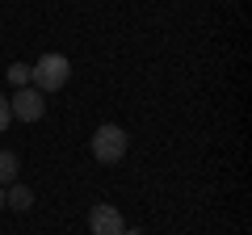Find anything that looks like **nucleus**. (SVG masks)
<instances>
[{
  "mask_svg": "<svg viewBox=\"0 0 252 235\" xmlns=\"http://www.w3.org/2000/svg\"><path fill=\"white\" fill-rule=\"evenodd\" d=\"M67 80H72V63H67V55H55L51 51V55H42V59L30 67V84H34L42 97H46V92H59Z\"/></svg>",
  "mask_w": 252,
  "mask_h": 235,
  "instance_id": "nucleus-1",
  "label": "nucleus"
},
{
  "mask_svg": "<svg viewBox=\"0 0 252 235\" xmlns=\"http://www.w3.org/2000/svg\"><path fill=\"white\" fill-rule=\"evenodd\" d=\"M126 147H130V139H126V130L114 126V122H105V126L93 130V160L97 164H118L126 155Z\"/></svg>",
  "mask_w": 252,
  "mask_h": 235,
  "instance_id": "nucleus-2",
  "label": "nucleus"
},
{
  "mask_svg": "<svg viewBox=\"0 0 252 235\" xmlns=\"http://www.w3.org/2000/svg\"><path fill=\"white\" fill-rule=\"evenodd\" d=\"M9 109H13L17 122H38V118L46 114V97L34 88V84H26V88H17V92L9 97Z\"/></svg>",
  "mask_w": 252,
  "mask_h": 235,
  "instance_id": "nucleus-3",
  "label": "nucleus"
},
{
  "mask_svg": "<svg viewBox=\"0 0 252 235\" xmlns=\"http://www.w3.org/2000/svg\"><path fill=\"white\" fill-rule=\"evenodd\" d=\"M89 231L93 235H122L126 223H122V214H118V206H109V202L93 206L89 210Z\"/></svg>",
  "mask_w": 252,
  "mask_h": 235,
  "instance_id": "nucleus-4",
  "label": "nucleus"
},
{
  "mask_svg": "<svg viewBox=\"0 0 252 235\" xmlns=\"http://www.w3.org/2000/svg\"><path fill=\"white\" fill-rule=\"evenodd\" d=\"M4 206H13V210H30V206H34V193H30V185H13V189L4 193Z\"/></svg>",
  "mask_w": 252,
  "mask_h": 235,
  "instance_id": "nucleus-5",
  "label": "nucleus"
},
{
  "mask_svg": "<svg viewBox=\"0 0 252 235\" xmlns=\"http://www.w3.org/2000/svg\"><path fill=\"white\" fill-rule=\"evenodd\" d=\"M17 168H21V164H17V155H13V151H0V189L17 181Z\"/></svg>",
  "mask_w": 252,
  "mask_h": 235,
  "instance_id": "nucleus-6",
  "label": "nucleus"
},
{
  "mask_svg": "<svg viewBox=\"0 0 252 235\" xmlns=\"http://www.w3.org/2000/svg\"><path fill=\"white\" fill-rule=\"evenodd\" d=\"M9 80H13V88H26V84H30V67L26 63H13L9 67Z\"/></svg>",
  "mask_w": 252,
  "mask_h": 235,
  "instance_id": "nucleus-7",
  "label": "nucleus"
},
{
  "mask_svg": "<svg viewBox=\"0 0 252 235\" xmlns=\"http://www.w3.org/2000/svg\"><path fill=\"white\" fill-rule=\"evenodd\" d=\"M13 122V109H9V97H0V130H9Z\"/></svg>",
  "mask_w": 252,
  "mask_h": 235,
  "instance_id": "nucleus-8",
  "label": "nucleus"
},
{
  "mask_svg": "<svg viewBox=\"0 0 252 235\" xmlns=\"http://www.w3.org/2000/svg\"><path fill=\"white\" fill-rule=\"evenodd\" d=\"M0 210H4V189H0Z\"/></svg>",
  "mask_w": 252,
  "mask_h": 235,
  "instance_id": "nucleus-9",
  "label": "nucleus"
}]
</instances>
